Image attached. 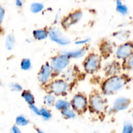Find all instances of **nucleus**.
Instances as JSON below:
<instances>
[{"instance_id":"nucleus-25","label":"nucleus","mask_w":133,"mask_h":133,"mask_svg":"<svg viewBox=\"0 0 133 133\" xmlns=\"http://www.w3.org/2000/svg\"><path fill=\"white\" fill-rule=\"evenodd\" d=\"M124 63H123V68L125 70H133V54L130 56L129 58L124 60Z\"/></svg>"},{"instance_id":"nucleus-33","label":"nucleus","mask_w":133,"mask_h":133,"mask_svg":"<svg viewBox=\"0 0 133 133\" xmlns=\"http://www.w3.org/2000/svg\"><path fill=\"white\" fill-rule=\"evenodd\" d=\"M11 131L12 133H19V132H22V131H21V130L19 129V127H18V125H16L13 126V127H12L11 131Z\"/></svg>"},{"instance_id":"nucleus-16","label":"nucleus","mask_w":133,"mask_h":133,"mask_svg":"<svg viewBox=\"0 0 133 133\" xmlns=\"http://www.w3.org/2000/svg\"><path fill=\"white\" fill-rule=\"evenodd\" d=\"M70 106H71V103L64 99H58L56 101L55 103V107L56 109L60 110L61 112L66 109H68L70 107Z\"/></svg>"},{"instance_id":"nucleus-7","label":"nucleus","mask_w":133,"mask_h":133,"mask_svg":"<svg viewBox=\"0 0 133 133\" xmlns=\"http://www.w3.org/2000/svg\"><path fill=\"white\" fill-rule=\"evenodd\" d=\"M49 37L52 41L61 45H66L70 44V40L65 37L61 30L57 27H53L49 30Z\"/></svg>"},{"instance_id":"nucleus-26","label":"nucleus","mask_w":133,"mask_h":133,"mask_svg":"<svg viewBox=\"0 0 133 133\" xmlns=\"http://www.w3.org/2000/svg\"><path fill=\"white\" fill-rule=\"evenodd\" d=\"M40 116L42 117L44 120H49L51 119L52 115L51 112L46 108H42L40 109Z\"/></svg>"},{"instance_id":"nucleus-31","label":"nucleus","mask_w":133,"mask_h":133,"mask_svg":"<svg viewBox=\"0 0 133 133\" xmlns=\"http://www.w3.org/2000/svg\"><path fill=\"white\" fill-rule=\"evenodd\" d=\"M29 108L30 109L32 110V112H34V114H35L36 115L38 116H40V109H38V107L35 106V104L29 105Z\"/></svg>"},{"instance_id":"nucleus-19","label":"nucleus","mask_w":133,"mask_h":133,"mask_svg":"<svg viewBox=\"0 0 133 133\" xmlns=\"http://www.w3.org/2000/svg\"><path fill=\"white\" fill-rule=\"evenodd\" d=\"M22 97L29 105L35 104V97L30 91L24 90L22 93Z\"/></svg>"},{"instance_id":"nucleus-27","label":"nucleus","mask_w":133,"mask_h":133,"mask_svg":"<svg viewBox=\"0 0 133 133\" xmlns=\"http://www.w3.org/2000/svg\"><path fill=\"white\" fill-rule=\"evenodd\" d=\"M63 76L64 78L65 79V81H66L68 82V81H70L73 80L74 76H75V74H74L73 70H68L64 73Z\"/></svg>"},{"instance_id":"nucleus-6","label":"nucleus","mask_w":133,"mask_h":133,"mask_svg":"<svg viewBox=\"0 0 133 133\" xmlns=\"http://www.w3.org/2000/svg\"><path fill=\"white\" fill-rule=\"evenodd\" d=\"M71 106L76 112L84 113L88 109V100L83 94H77L71 101Z\"/></svg>"},{"instance_id":"nucleus-29","label":"nucleus","mask_w":133,"mask_h":133,"mask_svg":"<svg viewBox=\"0 0 133 133\" xmlns=\"http://www.w3.org/2000/svg\"><path fill=\"white\" fill-rule=\"evenodd\" d=\"M10 88L12 91L13 92H19L22 91V87L20 84H18V83H11L10 84Z\"/></svg>"},{"instance_id":"nucleus-5","label":"nucleus","mask_w":133,"mask_h":133,"mask_svg":"<svg viewBox=\"0 0 133 133\" xmlns=\"http://www.w3.org/2000/svg\"><path fill=\"white\" fill-rule=\"evenodd\" d=\"M101 62V57L98 55L90 54L84 62V70L88 74H94L99 70Z\"/></svg>"},{"instance_id":"nucleus-2","label":"nucleus","mask_w":133,"mask_h":133,"mask_svg":"<svg viewBox=\"0 0 133 133\" xmlns=\"http://www.w3.org/2000/svg\"><path fill=\"white\" fill-rule=\"evenodd\" d=\"M88 103L90 110L97 114L104 112L107 107L105 99L97 92H94L91 95Z\"/></svg>"},{"instance_id":"nucleus-17","label":"nucleus","mask_w":133,"mask_h":133,"mask_svg":"<svg viewBox=\"0 0 133 133\" xmlns=\"http://www.w3.org/2000/svg\"><path fill=\"white\" fill-rule=\"evenodd\" d=\"M116 10L120 14L125 16L128 14V7L123 3L122 0H116Z\"/></svg>"},{"instance_id":"nucleus-18","label":"nucleus","mask_w":133,"mask_h":133,"mask_svg":"<svg viewBox=\"0 0 133 133\" xmlns=\"http://www.w3.org/2000/svg\"><path fill=\"white\" fill-rule=\"evenodd\" d=\"M15 37L12 34H9L5 40V48L7 50L11 51L14 48L15 45Z\"/></svg>"},{"instance_id":"nucleus-36","label":"nucleus","mask_w":133,"mask_h":133,"mask_svg":"<svg viewBox=\"0 0 133 133\" xmlns=\"http://www.w3.org/2000/svg\"><path fill=\"white\" fill-rule=\"evenodd\" d=\"M132 117H133V113H132Z\"/></svg>"},{"instance_id":"nucleus-11","label":"nucleus","mask_w":133,"mask_h":133,"mask_svg":"<svg viewBox=\"0 0 133 133\" xmlns=\"http://www.w3.org/2000/svg\"><path fill=\"white\" fill-rule=\"evenodd\" d=\"M130 104H131V101L127 97H119L115 100L111 110H113L114 112L124 110L129 107Z\"/></svg>"},{"instance_id":"nucleus-1","label":"nucleus","mask_w":133,"mask_h":133,"mask_svg":"<svg viewBox=\"0 0 133 133\" xmlns=\"http://www.w3.org/2000/svg\"><path fill=\"white\" fill-rule=\"evenodd\" d=\"M129 81V79L125 75L110 76L103 83L101 90L104 94H113L122 89L128 83Z\"/></svg>"},{"instance_id":"nucleus-3","label":"nucleus","mask_w":133,"mask_h":133,"mask_svg":"<svg viewBox=\"0 0 133 133\" xmlns=\"http://www.w3.org/2000/svg\"><path fill=\"white\" fill-rule=\"evenodd\" d=\"M70 58L65 53L53 57L50 62L53 74H58L68 67Z\"/></svg>"},{"instance_id":"nucleus-12","label":"nucleus","mask_w":133,"mask_h":133,"mask_svg":"<svg viewBox=\"0 0 133 133\" xmlns=\"http://www.w3.org/2000/svg\"><path fill=\"white\" fill-rule=\"evenodd\" d=\"M121 70L120 64L118 62H112L106 65L105 68V73L109 76L116 75L119 74Z\"/></svg>"},{"instance_id":"nucleus-32","label":"nucleus","mask_w":133,"mask_h":133,"mask_svg":"<svg viewBox=\"0 0 133 133\" xmlns=\"http://www.w3.org/2000/svg\"><path fill=\"white\" fill-rule=\"evenodd\" d=\"M89 41H90L89 38L82 39V40H77V41L75 42V44H77V45H84V44H87Z\"/></svg>"},{"instance_id":"nucleus-24","label":"nucleus","mask_w":133,"mask_h":133,"mask_svg":"<svg viewBox=\"0 0 133 133\" xmlns=\"http://www.w3.org/2000/svg\"><path fill=\"white\" fill-rule=\"evenodd\" d=\"M20 66L22 70H24V71H27V70H30L32 66L31 60L29 58H23L21 62Z\"/></svg>"},{"instance_id":"nucleus-35","label":"nucleus","mask_w":133,"mask_h":133,"mask_svg":"<svg viewBox=\"0 0 133 133\" xmlns=\"http://www.w3.org/2000/svg\"><path fill=\"white\" fill-rule=\"evenodd\" d=\"M15 3L18 7H21L23 5V0H16Z\"/></svg>"},{"instance_id":"nucleus-28","label":"nucleus","mask_w":133,"mask_h":133,"mask_svg":"<svg viewBox=\"0 0 133 133\" xmlns=\"http://www.w3.org/2000/svg\"><path fill=\"white\" fill-rule=\"evenodd\" d=\"M123 133H131L133 132V125L131 122H127L124 124L123 127Z\"/></svg>"},{"instance_id":"nucleus-34","label":"nucleus","mask_w":133,"mask_h":133,"mask_svg":"<svg viewBox=\"0 0 133 133\" xmlns=\"http://www.w3.org/2000/svg\"><path fill=\"white\" fill-rule=\"evenodd\" d=\"M5 10H4L2 6H1V8H0V20H1V22H3V19L4 16H5Z\"/></svg>"},{"instance_id":"nucleus-10","label":"nucleus","mask_w":133,"mask_h":133,"mask_svg":"<svg viewBox=\"0 0 133 133\" xmlns=\"http://www.w3.org/2000/svg\"><path fill=\"white\" fill-rule=\"evenodd\" d=\"M52 75H53V71L50 64L45 63L40 68V71L38 74V79L42 84H46L49 82Z\"/></svg>"},{"instance_id":"nucleus-21","label":"nucleus","mask_w":133,"mask_h":133,"mask_svg":"<svg viewBox=\"0 0 133 133\" xmlns=\"http://www.w3.org/2000/svg\"><path fill=\"white\" fill-rule=\"evenodd\" d=\"M75 112V110H72L70 107L68 109H66L61 111V114L66 119H73V118H75V116H76Z\"/></svg>"},{"instance_id":"nucleus-30","label":"nucleus","mask_w":133,"mask_h":133,"mask_svg":"<svg viewBox=\"0 0 133 133\" xmlns=\"http://www.w3.org/2000/svg\"><path fill=\"white\" fill-rule=\"evenodd\" d=\"M116 36L121 40H126L128 38L129 35L126 34L125 31H121L118 32V35H116Z\"/></svg>"},{"instance_id":"nucleus-13","label":"nucleus","mask_w":133,"mask_h":133,"mask_svg":"<svg viewBox=\"0 0 133 133\" xmlns=\"http://www.w3.org/2000/svg\"><path fill=\"white\" fill-rule=\"evenodd\" d=\"M100 51L104 58H107L110 57V54L112 52V44L108 41H104L100 45Z\"/></svg>"},{"instance_id":"nucleus-20","label":"nucleus","mask_w":133,"mask_h":133,"mask_svg":"<svg viewBox=\"0 0 133 133\" xmlns=\"http://www.w3.org/2000/svg\"><path fill=\"white\" fill-rule=\"evenodd\" d=\"M56 102L55 97L53 95V94L49 93L44 97V103L46 107H51L53 105H55V103Z\"/></svg>"},{"instance_id":"nucleus-22","label":"nucleus","mask_w":133,"mask_h":133,"mask_svg":"<svg viewBox=\"0 0 133 133\" xmlns=\"http://www.w3.org/2000/svg\"><path fill=\"white\" fill-rule=\"evenodd\" d=\"M44 8V5L41 3H33L31 4V6H30L31 11L34 14H37V13L40 12L41 11H42Z\"/></svg>"},{"instance_id":"nucleus-23","label":"nucleus","mask_w":133,"mask_h":133,"mask_svg":"<svg viewBox=\"0 0 133 133\" xmlns=\"http://www.w3.org/2000/svg\"><path fill=\"white\" fill-rule=\"evenodd\" d=\"M29 123V122L28 119L23 115L18 116L16 119V125H17L18 126L23 127V126L28 125Z\"/></svg>"},{"instance_id":"nucleus-15","label":"nucleus","mask_w":133,"mask_h":133,"mask_svg":"<svg viewBox=\"0 0 133 133\" xmlns=\"http://www.w3.org/2000/svg\"><path fill=\"white\" fill-rule=\"evenodd\" d=\"M86 52H87V49L85 48H83L75 51L66 52L64 53L67 55L70 58H78L83 57L86 54Z\"/></svg>"},{"instance_id":"nucleus-14","label":"nucleus","mask_w":133,"mask_h":133,"mask_svg":"<svg viewBox=\"0 0 133 133\" xmlns=\"http://www.w3.org/2000/svg\"><path fill=\"white\" fill-rule=\"evenodd\" d=\"M34 38L38 40H43L49 36V31L44 29L35 30L32 32Z\"/></svg>"},{"instance_id":"nucleus-4","label":"nucleus","mask_w":133,"mask_h":133,"mask_svg":"<svg viewBox=\"0 0 133 133\" xmlns=\"http://www.w3.org/2000/svg\"><path fill=\"white\" fill-rule=\"evenodd\" d=\"M46 87L49 93L56 96H64L68 90L69 84L66 81L58 79L51 82Z\"/></svg>"},{"instance_id":"nucleus-9","label":"nucleus","mask_w":133,"mask_h":133,"mask_svg":"<svg viewBox=\"0 0 133 133\" xmlns=\"http://www.w3.org/2000/svg\"><path fill=\"white\" fill-rule=\"evenodd\" d=\"M133 54V42H128L121 45L117 49L116 57L119 59L125 60Z\"/></svg>"},{"instance_id":"nucleus-8","label":"nucleus","mask_w":133,"mask_h":133,"mask_svg":"<svg viewBox=\"0 0 133 133\" xmlns=\"http://www.w3.org/2000/svg\"><path fill=\"white\" fill-rule=\"evenodd\" d=\"M83 17V12L81 10H76L70 13L68 16L64 18L62 21V26L63 28L68 29L71 26L76 24L81 20Z\"/></svg>"}]
</instances>
